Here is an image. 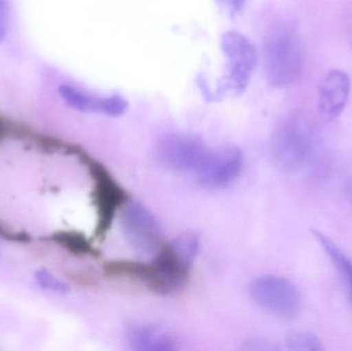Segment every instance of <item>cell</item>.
Listing matches in <instances>:
<instances>
[{
	"label": "cell",
	"mask_w": 352,
	"mask_h": 351,
	"mask_svg": "<svg viewBox=\"0 0 352 351\" xmlns=\"http://www.w3.org/2000/svg\"><path fill=\"white\" fill-rule=\"evenodd\" d=\"M351 88V78L342 70H331L322 78L318 89V106L326 119H336L343 113Z\"/></svg>",
	"instance_id": "obj_9"
},
{
	"label": "cell",
	"mask_w": 352,
	"mask_h": 351,
	"mask_svg": "<svg viewBox=\"0 0 352 351\" xmlns=\"http://www.w3.org/2000/svg\"><path fill=\"white\" fill-rule=\"evenodd\" d=\"M8 27V0H0V43L6 36Z\"/></svg>",
	"instance_id": "obj_17"
},
{
	"label": "cell",
	"mask_w": 352,
	"mask_h": 351,
	"mask_svg": "<svg viewBox=\"0 0 352 351\" xmlns=\"http://www.w3.org/2000/svg\"><path fill=\"white\" fill-rule=\"evenodd\" d=\"M91 172L96 181V204L98 210V231L107 232L118 210L125 205L126 194L100 165L92 164Z\"/></svg>",
	"instance_id": "obj_8"
},
{
	"label": "cell",
	"mask_w": 352,
	"mask_h": 351,
	"mask_svg": "<svg viewBox=\"0 0 352 351\" xmlns=\"http://www.w3.org/2000/svg\"><path fill=\"white\" fill-rule=\"evenodd\" d=\"M221 47L228 59L227 71L217 82L213 99L243 93L258 64L256 47L237 31L226 32L221 37Z\"/></svg>",
	"instance_id": "obj_3"
},
{
	"label": "cell",
	"mask_w": 352,
	"mask_h": 351,
	"mask_svg": "<svg viewBox=\"0 0 352 351\" xmlns=\"http://www.w3.org/2000/svg\"><path fill=\"white\" fill-rule=\"evenodd\" d=\"M121 227L130 247L140 257H156L160 251V227L154 214L140 202H128L123 206Z\"/></svg>",
	"instance_id": "obj_5"
},
{
	"label": "cell",
	"mask_w": 352,
	"mask_h": 351,
	"mask_svg": "<svg viewBox=\"0 0 352 351\" xmlns=\"http://www.w3.org/2000/svg\"><path fill=\"white\" fill-rule=\"evenodd\" d=\"M34 280L41 290L55 294H66L69 292V286L63 280H59L52 272L45 269H39L35 272Z\"/></svg>",
	"instance_id": "obj_14"
},
{
	"label": "cell",
	"mask_w": 352,
	"mask_h": 351,
	"mask_svg": "<svg viewBox=\"0 0 352 351\" xmlns=\"http://www.w3.org/2000/svg\"><path fill=\"white\" fill-rule=\"evenodd\" d=\"M287 348L291 350L322 351L324 350L320 338L309 332H292L287 337Z\"/></svg>",
	"instance_id": "obj_13"
},
{
	"label": "cell",
	"mask_w": 352,
	"mask_h": 351,
	"mask_svg": "<svg viewBox=\"0 0 352 351\" xmlns=\"http://www.w3.org/2000/svg\"><path fill=\"white\" fill-rule=\"evenodd\" d=\"M320 144V134L314 122L303 111H295L283 120L273 134L271 162L280 172H300L311 164Z\"/></svg>",
	"instance_id": "obj_1"
},
{
	"label": "cell",
	"mask_w": 352,
	"mask_h": 351,
	"mask_svg": "<svg viewBox=\"0 0 352 351\" xmlns=\"http://www.w3.org/2000/svg\"><path fill=\"white\" fill-rule=\"evenodd\" d=\"M345 191H346L347 198H349V202H351L352 205V177L347 181Z\"/></svg>",
	"instance_id": "obj_18"
},
{
	"label": "cell",
	"mask_w": 352,
	"mask_h": 351,
	"mask_svg": "<svg viewBox=\"0 0 352 351\" xmlns=\"http://www.w3.org/2000/svg\"><path fill=\"white\" fill-rule=\"evenodd\" d=\"M312 234L316 237V240L322 245V249L326 251L327 255L332 260L335 268L338 270L339 274L342 278L343 284L346 286L349 293V300L352 303V259L345 255L344 251H341L340 247L333 242L330 238L322 234L320 231L311 230Z\"/></svg>",
	"instance_id": "obj_11"
},
{
	"label": "cell",
	"mask_w": 352,
	"mask_h": 351,
	"mask_svg": "<svg viewBox=\"0 0 352 351\" xmlns=\"http://www.w3.org/2000/svg\"><path fill=\"white\" fill-rule=\"evenodd\" d=\"M59 94L70 107L82 113H101L102 109V98L90 96L68 84L60 86Z\"/></svg>",
	"instance_id": "obj_12"
},
{
	"label": "cell",
	"mask_w": 352,
	"mask_h": 351,
	"mask_svg": "<svg viewBox=\"0 0 352 351\" xmlns=\"http://www.w3.org/2000/svg\"><path fill=\"white\" fill-rule=\"evenodd\" d=\"M250 296L266 313L277 319H296L301 311L302 299L297 286L287 278L264 275L252 280Z\"/></svg>",
	"instance_id": "obj_4"
},
{
	"label": "cell",
	"mask_w": 352,
	"mask_h": 351,
	"mask_svg": "<svg viewBox=\"0 0 352 351\" xmlns=\"http://www.w3.org/2000/svg\"><path fill=\"white\" fill-rule=\"evenodd\" d=\"M127 107L128 102L126 99L119 95H113V96L102 98L101 113L111 117H120L125 113Z\"/></svg>",
	"instance_id": "obj_15"
},
{
	"label": "cell",
	"mask_w": 352,
	"mask_h": 351,
	"mask_svg": "<svg viewBox=\"0 0 352 351\" xmlns=\"http://www.w3.org/2000/svg\"><path fill=\"white\" fill-rule=\"evenodd\" d=\"M221 8L231 16H237L245 5L246 0H217Z\"/></svg>",
	"instance_id": "obj_16"
},
{
	"label": "cell",
	"mask_w": 352,
	"mask_h": 351,
	"mask_svg": "<svg viewBox=\"0 0 352 351\" xmlns=\"http://www.w3.org/2000/svg\"><path fill=\"white\" fill-rule=\"evenodd\" d=\"M263 63L269 84L285 88L295 82L301 74L304 49L295 25L279 23L265 37Z\"/></svg>",
	"instance_id": "obj_2"
},
{
	"label": "cell",
	"mask_w": 352,
	"mask_h": 351,
	"mask_svg": "<svg viewBox=\"0 0 352 351\" xmlns=\"http://www.w3.org/2000/svg\"><path fill=\"white\" fill-rule=\"evenodd\" d=\"M130 346L136 351H175V339L168 334L151 328H140L129 334Z\"/></svg>",
	"instance_id": "obj_10"
},
{
	"label": "cell",
	"mask_w": 352,
	"mask_h": 351,
	"mask_svg": "<svg viewBox=\"0 0 352 351\" xmlns=\"http://www.w3.org/2000/svg\"><path fill=\"white\" fill-rule=\"evenodd\" d=\"M243 155L235 146L210 150L196 174L199 183L209 189H221L233 183L243 168Z\"/></svg>",
	"instance_id": "obj_7"
},
{
	"label": "cell",
	"mask_w": 352,
	"mask_h": 351,
	"mask_svg": "<svg viewBox=\"0 0 352 351\" xmlns=\"http://www.w3.org/2000/svg\"><path fill=\"white\" fill-rule=\"evenodd\" d=\"M210 150L194 136L169 134L159 141L158 156L162 164L171 170L196 173Z\"/></svg>",
	"instance_id": "obj_6"
}]
</instances>
